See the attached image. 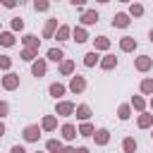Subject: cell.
<instances>
[{"label":"cell","instance_id":"3","mask_svg":"<svg viewBox=\"0 0 153 153\" xmlns=\"http://www.w3.org/2000/svg\"><path fill=\"white\" fill-rule=\"evenodd\" d=\"M74 110H76V105H74L72 100H57V103H55V115H57V117H72Z\"/></svg>","mask_w":153,"mask_h":153},{"label":"cell","instance_id":"40","mask_svg":"<svg viewBox=\"0 0 153 153\" xmlns=\"http://www.w3.org/2000/svg\"><path fill=\"white\" fill-rule=\"evenodd\" d=\"M69 2H72V5H74V7H76V10H81V7H84V5H86V0H69Z\"/></svg>","mask_w":153,"mask_h":153},{"label":"cell","instance_id":"31","mask_svg":"<svg viewBox=\"0 0 153 153\" xmlns=\"http://www.w3.org/2000/svg\"><path fill=\"white\" fill-rule=\"evenodd\" d=\"M117 117H120L122 122H127V120L131 117V105H129V103H122V105L117 108Z\"/></svg>","mask_w":153,"mask_h":153},{"label":"cell","instance_id":"18","mask_svg":"<svg viewBox=\"0 0 153 153\" xmlns=\"http://www.w3.org/2000/svg\"><path fill=\"white\" fill-rule=\"evenodd\" d=\"M72 38L76 41V43H86L88 41V31H86V26H72Z\"/></svg>","mask_w":153,"mask_h":153},{"label":"cell","instance_id":"32","mask_svg":"<svg viewBox=\"0 0 153 153\" xmlns=\"http://www.w3.org/2000/svg\"><path fill=\"white\" fill-rule=\"evenodd\" d=\"M93 134H96V127H93L91 122H81V124H79V136H86V139H88V136H93Z\"/></svg>","mask_w":153,"mask_h":153},{"label":"cell","instance_id":"22","mask_svg":"<svg viewBox=\"0 0 153 153\" xmlns=\"http://www.w3.org/2000/svg\"><path fill=\"white\" fill-rule=\"evenodd\" d=\"M14 43H17L14 31H0V45H2V48H12Z\"/></svg>","mask_w":153,"mask_h":153},{"label":"cell","instance_id":"30","mask_svg":"<svg viewBox=\"0 0 153 153\" xmlns=\"http://www.w3.org/2000/svg\"><path fill=\"white\" fill-rule=\"evenodd\" d=\"M122 151L124 153H136V139L134 136H124L122 139Z\"/></svg>","mask_w":153,"mask_h":153},{"label":"cell","instance_id":"35","mask_svg":"<svg viewBox=\"0 0 153 153\" xmlns=\"http://www.w3.org/2000/svg\"><path fill=\"white\" fill-rule=\"evenodd\" d=\"M10 29H12V31H24V19H22V17H12Z\"/></svg>","mask_w":153,"mask_h":153},{"label":"cell","instance_id":"24","mask_svg":"<svg viewBox=\"0 0 153 153\" xmlns=\"http://www.w3.org/2000/svg\"><path fill=\"white\" fill-rule=\"evenodd\" d=\"M139 91H141V96H153V76H146V79H141V84H139Z\"/></svg>","mask_w":153,"mask_h":153},{"label":"cell","instance_id":"2","mask_svg":"<svg viewBox=\"0 0 153 153\" xmlns=\"http://www.w3.org/2000/svg\"><path fill=\"white\" fill-rule=\"evenodd\" d=\"M67 88H69V93H74V96L84 93V91H86V76H81V74H72Z\"/></svg>","mask_w":153,"mask_h":153},{"label":"cell","instance_id":"44","mask_svg":"<svg viewBox=\"0 0 153 153\" xmlns=\"http://www.w3.org/2000/svg\"><path fill=\"white\" fill-rule=\"evenodd\" d=\"M148 41H151V43H153V29H151V31H148Z\"/></svg>","mask_w":153,"mask_h":153},{"label":"cell","instance_id":"38","mask_svg":"<svg viewBox=\"0 0 153 153\" xmlns=\"http://www.w3.org/2000/svg\"><path fill=\"white\" fill-rule=\"evenodd\" d=\"M17 2H22V0H0V5H2V7H7V10H14V7H17Z\"/></svg>","mask_w":153,"mask_h":153},{"label":"cell","instance_id":"10","mask_svg":"<svg viewBox=\"0 0 153 153\" xmlns=\"http://www.w3.org/2000/svg\"><path fill=\"white\" fill-rule=\"evenodd\" d=\"M67 91H69V88H67L65 84H60V81H53V84L48 86V93H50L55 100H62V96H65Z\"/></svg>","mask_w":153,"mask_h":153},{"label":"cell","instance_id":"29","mask_svg":"<svg viewBox=\"0 0 153 153\" xmlns=\"http://www.w3.org/2000/svg\"><path fill=\"white\" fill-rule=\"evenodd\" d=\"M62 148H65V146H62L60 139H48V141H45V151H48V153H60Z\"/></svg>","mask_w":153,"mask_h":153},{"label":"cell","instance_id":"28","mask_svg":"<svg viewBox=\"0 0 153 153\" xmlns=\"http://www.w3.org/2000/svg\"><path fill=\"white\" fill-rule=\"evenodd\" d=\"M60 74L62 76H72L74 74V60H62L60 62Z\"/></svg>","mask_w":153,"mask_h":153},{"label":"cell","instance_id":"16","mask_svg":"<svg viewBox=\"0 0 153 153\" xmlns=\"http://www.w3.org/2000/svg\"><path fill=\"white\" fill-rule=\"evenodd\" d=\"M93 141H96V146H108V143H110V131H108L105 127L96 129V134H93Z\"/></svg>","mask_w":153,"mask_h":153},{"label":"cell","instance_id":"25","mask_svg":"<svg viewBox=\"0 0 153 153\" xmlns=\"http://www.w3.org/2000/svg\"><path fill=\"white\" fill-rule=\"evenodd\" d=\"M45 60H50V62H62V60H65L62 48H50V50L45 53Z\"/></svg>","mask_w":153,"mask_h":153},{"label":"cell","instance_id":"5","mask_svg":"<svg viewBox=\"0 0 153 153\" xmlns=\"http://www.w3.org/2000/svg\"><path fill=\"white\" fill-rule=\"evenodd\" d=\"M60 136H62V141H74V139L79 136V127L72 124V122H65V124L60 127Z\"/></svg>","mask_w":153,"mask_h":153},{"label":"cell","instance_id":"9","mask_svg":"<svg viewBox=\"0 0 153 153\" xmlns=\"http://www.w3.org/2000/svg\"><path fill=\"white\" fill-rule=\"evenodd\" d=\"M129 24H131L129 12H117V14L112 17V26H115V29H127Z\"/></svg>","mask_w":153,"mask_h":153},{"label":"cell","instance_id":"41","mask_svg":"<svg viewBox=\"0 0 153 153\" xmlns=\"http://www.w3.org/2000/svg\"><path fill=\"white\" fill-rule=\"evenodd\" d=\"M60 153H76V148H74V146H65Z\"/></svg>","mask_w":153,"mask_h":153},{"label":"cell","instance_id":"17","mask_svg":"<svg viewBox=\"0 0 153 153\" xmlns=\"http://www.w3.org/2000/svg\"><path fill=\"white\" fill-rule=\"evenodd\" d=\"M55 38H57L60 43L69 41V38H72V26H69V24H60V26H57V31H55Z\"/></svg>","mask_w":153,"mask_h":153},{"label":"cell","instance_id":"7","mask_svg":"<svg viewBox=\"0 0 153 153\" xmlns=\"http://www.w3.org/2000/svg\"><path fill=\"white\" fill-rule=\"evenodd\" d=\"M100 19V14L96 10H81V17H79V24L81 26H93L96 22Z\"/></svg>","mask_w":153,"mask_h":153},{"label":"cell","instance_id":"6","mask_svg":"<svg viewBox=\"0 0 153 153\" xmlns=\"http://www.w3.org/2000/svg\"><path fill=\"white\" fill-rule=\"evenodd\" d=\"M134 69H136V72H151V69H153V57H151V55H139V57H134Z\"/></svg>","mask_w":153,"mask_h":153},{"label":"cell","instance_id":"42","mask_svg":"<svg viewBox=\"0 0 153 153\" xmlns=\"http://www.w3.org/2000/svg\"><path fill=\"white\" fill-rule=\"evenodd\" d=\"M5 131H7V127H5V122L0 120V136H5Z\"/></svg>","mask_w":153,"mask_h":153},{"label":"cell","instance_id":"51","mask_svg":"<svg viewBox=\"0 0 153 153\" xmlns=\"http://www.w3.org/2000/svg\"><path fill=\"white\" fill-rule=\"evenodd\" d=\"M0 31H2V29H0Z\"/></svg>","mask_w":153,"mask_h":153},{"label":"cell","instance_id":"19","mask_svg":"<svg viewBox=\"0 0 153 153\" xmlns=\"http://www.w3.org/2000/svg\"><path fill=\"white\" fill-rule=\"evenodd\" d=\"M22 43H24V48H33V50L41 48V38H38L36 33H24V36H22Z\"/></svg>","mask_w":153,"mask_h":153},{"label":"cell","instance_id":"13","mask_svg":"<svg viewBox=\"0 0 153 153\" xmlns=\"http://www.w3.org/2000/svg\"><path fill=\"white\" fill-rule=\"evenodd\" d=\"M74 115H76V120H79V122H88L93 112H91V105L79 103V105H76V110H74Z\"/></svg>","mask_w":153,"mask_h":153},{"label":"cell","instance_id":"46","mask_svg":"<svg viewBox=\"0 0 153 153\" xmlns=\"http://www.w3.org/2000/svg\"><path fill=\"white\" fill-rule=\"evenodd\" d=\"M148 105H151V110H153V96H151V100H148Z\"/></svg>","mask_w":153,"mask_h":153},{"label":"cell","instance_id":"39","mask_svg":"<svg viewBox=\"0 0 153 153\" xmlns=\"http://www.w3.org/2000/svg\"><path fill=\"white\" fill-rule=\"evenodd\" d=\"M10 153H26V148L17 143V146H12V148H10Z\"/></svg>","mask_w":153,"mask_h":153},{"label":"cell","instance_id":"34","mask_svg":"<svg viewBox=\"0 0 153 153\" xmlns=\"http://www.w3.org/2000/svg\"><path fill=\"white\" fill-rule=\"evenodd\" d=\"M33 10L36 12H48L50 10V0H33Z\"/></svg>","mask_w":153,"mask_h":153},{"label":"cell","instance_id":"14","mask_svg":"<svg viewBox=\"0 0 153 153\" xmlns=\"http://www.w3.org/2000/svg\"><path fill=\"white\" fill-rule=\"evenodd\" d=\"M57 17H50L48 22H45V26H43V38H55V31H57Z\"/></svg>","mask_w":153,"mask_h":153},{"label":"cell","instance_id":"26","mask_svg":"<svg viewBox=\"0 0 153 153\" xmlns=\"http://www.w3.org/2000/svg\"><path fill=\"white\" fill-rule=\"evenodd\" d=\"M131 110H136V112H146V98L143 96H131Z\"/></svg>","mask_w":153,"mask_h":153},{"label":"cell","instance_id":"4","mask_svg":"<svg viewBox=\"0 0 153 153\" xmlns=\"http://www.w3.org/2000/svg\"><path fill=\"white\" fill-rule=\"evenodd\" d=\"M0 86H2L5 91H14V88H19V74H14V72H5V76H0Z\"/></svg>","mask_w":153,"mask_h":153},{"label":"cell","instance_id":"45","mask_svg":"<svg viewBox=\"0 0 153 153\" xmlns=\"http://www.w3.org/2000/svg\"><path fill=\"white\" fill-rule=\"evenodd\" d=\"M96 2H100V5H108V2H110V0H96Z\"/></svg>","mask_w":153,"mask_h":153},{"label":"cell","instance_id":"27","mask_svg":"<svg viewBox=\"0 0 153 153\" xmlns=\"http://www.w3.org/2000/svg\"><path fill=\"white\" fill-rule=\"evenodd\" d=\"M19 57H22L24 62H33V60H38V50H33V48H22Z\"/></svg>","mask_w":153,"mask_h":153},{"label":"cell","instance_id":"23","mask_svg":"<svg viewBox=\"0 0 153 153\" xmlns=\"http://www.w3.org/2000/svg\"><path fill=\"white\" fill-rule=\"evenodd\" d=\"M84 65H86V67H96V65H100V55H98V50H88V53L84 55Z\"/></svg>","mask_w":153,"mask_h":153},{"label":"cell","instance_id":"43","mask_svg":"<svg viewBox=\"0 0 153 153\" xmlns=\"http://www.w3.org/2000/svg\"><path fill=\"white\" fill-rule=\"evenodd\" d=\"M76 153H91V151H88L86 146H79V148H76Z\"/></svg>","mask_w":153,"mask_h":153},{"label":"cell","instance_id":"21","mask_svg":"<svg viewBox=\"0 0 153 153\" xmlns=\"http://www.w3.org/2000/svg\"><path fill=\"white\" fill-rule=\"evenodd\" d=\"M93 50H98V53L110 50V38H108V36H96V38H93Z\"/></svg>","mask_w":153,"mask_h":153},{"label":"cell","instance_id":"37","mask_svg":"<svg viewBox=\"0 0 153 153\" xmlns=\"http://www.w3.org/2000/svg\"><path fill=\"white\" fill-rule=\"evenodd\" d=\"M7 115H10V103L7 100H0V120L7 117Z\"/></svg>","mask_w":153,"mask_h":153},{"label":"cell","instance_id":"12","mask_svg":"<svg viewBox=\"0 0 153 153\" xmlns=\"http://www.w3.org/2000/svg\"><path fill=\"white\" fill-rule=\"evenodd\" d=\"M103 72H110V69H115L117 67V57L112 55V53H105L103 57H100V65H98Z\"/></svg>","mask_w":153,"mask_h":153},{"label":"cell","instance_id":"48","mask_svg":"<svg viewBox=\"0 0 153 153\" xmlns=\"http://www.w3.org/2000/svg\"><path fill=\"white\" fill-rule=\"evenodd\" d=\"M151 139H153V127H151Z\"/></svg>","mask_w":153,"mask_h":153},{"label":"cell","instance_id":"1","mask_svg":"<svg viewBox=\"0 0 153 153\" xmlns=\"http://www.w3.org/2000/svg\"><path fill=\"white\" fill-rule=\"evenodd\" d=\"M41 134H43L41 124H26V127L22 129V139H24L26 143H36V141L41 139Z\"/></svg>","mask_w":153,"mask_h":153},{"label":"cell","instance_id":"20","mask_svg":"<svg viewBox=\"0 0 153 153\" xmlns=\"http://www.w3.org/2000/svg\"><path fill=\"white\" fill-rule=\"evenodd\" d=\"M41 129L43 131H55L57 129V115H45L41 120Z\"/></svg>","mask_w":153,"mask_h":153},{"label":"cell","instance_id":"15","mask_svg":"<svg viewBox=\"0 0 153 153\" xmlns=\"http://www.w3.org/2000/svg\"><path fill=\"white\" fill-rule=\"evenodd\" d=\"M136 127H139V129H151V127H153V112H139Z\"/></svg>","mask_w":153,"mask_h":153},{"label":"cell","instance_id":"33","mask_svg":"<svg viewBox=\"0 0 153 153\" xmlns=\"http://www.w3.org/2000/svg\"><path fill=\"white\" fill-rule=\"evenodd\" d=\"M141 14H143V5H141V2H136V0H134V2H129V17L139 19Z\"/></svg>","mask_w":153,"mask_h":153},{"label":"cell","instance_id":"49","mask_svg":"<svg viewBox=\"0 0 153 153\" xmlns=\"http://www.w3.org/2000/svg\"><path fill=\"white\" fill-rule=\"evenodd\" d=\"M50 2H57V0H50Z\"/></svg>","mask_w":153,"mask_h":153},{"label":"cell","instance_id":"36","mask_svg":"<svg viewBox=\"0 0 153 153\" xmlns=\"http://www.w3.org/2000/svg\"><path fill=\"white\" fill-rule=\"evenodd\" d=\"M0 69L2 72H10L12 69V57L10 55H0Z\"/></svg>","mask_w":153,"mask_h":153},{"label":"cell","instance_id":"47","mask_svg":"<svg viewBox=\"0 0 153 153\" xmlns=\"http://www.w3.org/2000/svg\"><path fill=\"white\" fill-rule=\"evenodd\" d=\"M117 2H134V0H117Z\"/></svg>","mask_w":153,"mask_h":153},{"label":"cell","instance_id":"8","mask_svg":"<svg viewBox=\"0 0 153 153\" xmlns=\"http://www.w3.org/2000/svg\"><path fill=\"white\" fill-rule=\"evenodd\" d=\"M45 72H48V60H45V57H38V60L31 62V74H33L36 79L45 76Z\"/></svg>","mask_w":153,"mask_h":153},{"label":"cell","instance_id":"50","mask_svg":"<svg viewBox=\"0 0 153 153\" xmlns=\"http://www.w3.org/2000/svg\"><path fill=\"white\" fill-rule=\"evenodd\" d=\"M36 153H43V151H36Z\"/></svg>","mask_w":153,"mask_h":153},{"label":"cell","instance_id":"11","mask_svg":"<svg viewBox=\"0 0 153 153\" xmlns=\"http://www.w3.org/2000/svg\"><path fill=\"white\" fill-rule=\"evenodd\" d=\"M136 45H139V43H136L134 36H122V38H120V50H122V53H134Z\"/></svg>","mask_w":153,"mask_h":153}]
</instances>
